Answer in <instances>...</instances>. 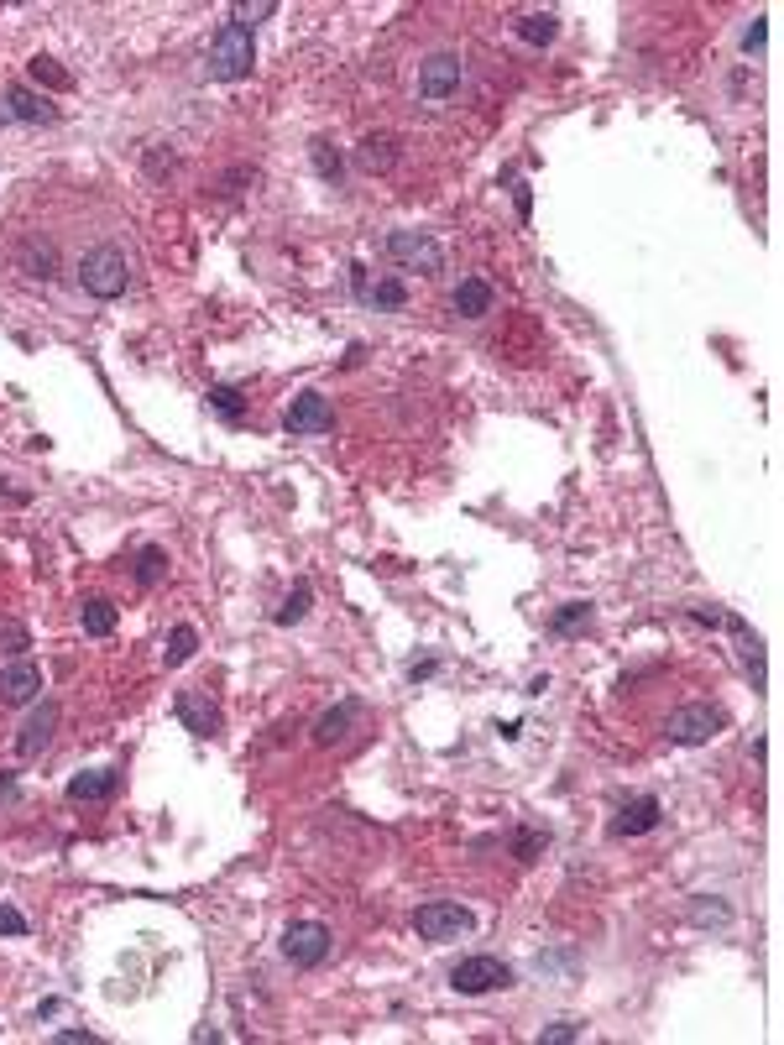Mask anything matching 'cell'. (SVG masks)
Returning <instances> with one entry per match:
<instances>
[{
	"label": "cell",
	"mask_w": 784,
	"mask_h": 1045,
	"mask_svg": "<svg viewBox=\"0 0 784 1045\" xmlns=\"http://www.w3.org/2000/svg\"><path fill=\"white\" fill-rule=\"evenodd\" d=\"M690 920H696V925H717V931H722V925H732V904L717 899V894H701L696 904H690Z\"/></svg>",
	"instance_id": "cell-23"
},
{
	"label": "cell",
	"mask_w": 784,
	"mask_h": 1045,
	"mask_svg": "<svg viewBox=\"0 0 784 1045\" xmlns=\"http://www.w3.org/2000/svg\"><path fill=\"white\" fill-rule=\"evenodd\" d=\"M194 648H199V633H194L189 622H178L173 633H168V648H163V659L178 669V664H189V659H194Z\"/></svg>",
	"instance_id": "cell-22"
},
{
	"label": "cell",
	"mask_w": 784,
	"mask_h": 1045,
	"mask_svg": "<svg viewBox=\"0 0 784 1045\" xmlns=\"http://www.w3.org/2000/svg\"><path fill=\"white\" fill-rule=\"evenodd\" d=\"M79 288L89 293V298H121L126 288H131V262H126V251L121 246H110V241H100V246H89L84 257H79Z\"/></svg>",
	"instance_id": "cell-1"
},
{
	"label": "cell",
	"mask_w": 784,
	"mask_h": 1045,
	"mask_svg": "<svg viewBox=\"0 0 784 1045\" xmlns=\"http://www.w3.org/2000/svg\"><path fill=\"white\" fill-rule=\"evenodd\" d=\"M309 157H314V173L340 189V178H345V157H340L330 142H314V147H309Z\"/></svg>",
	"instance_id": "cell-24"
},
{
	"label": "cell",
	"mask_w": 784,
	"mask_h": 1045,
	"mask_svg": "<svg viewBox=\"0 0 784 1045\" xmlns=\"http://www.w3.org/2000/svg\"><path fill=\"white\" fill-rule=\"evenodd\" d=\"M659 816H664V805H659L654 795H638V800H628V805L617 810L612 836H643V831H654V826H659Z\"/></svg>",
	"instance_id": "cell-13"
},
{
	"label": "cell",
	"mask_w": 784,
	"mask_h": 1045,
	"mask_svg": "<svg viewBox=\"0 0 784 1045\" xmlns=\"http://www.w3.org/2000/svg\"><path fill=\"white\" fill-rule=\"evenodd\" d=\"M476 925V915L466 910V904H445V899H434L424 904L419 915H413V931H419L424 941H460Z\"/></svg>",
	"instance_id": "cell-5"
},
{
	"label": "cell",
	"mask_w": 784,
	"mask_h": 1045,
	"mask_svg": "<svg viewBox=\"0 0 784 1045\" xmlns=\"http://www.w3.org/2000/svg\"><path fill=\"white\" fill-rule=\"evenodd\" d=\"M460 79H466V63H460V53H429L419 63V95L424 100H450Z\"/></svg>",
	"instance_id": "cell-7"
},
{
	"label": "cell",
	"mask_w": 784,
	"mask_h": 1045,
	"mask_svg": "<svg viewBox=\"0 0 784 1045\" xmlns=\"http://www.w3.org/2000/svg\"><path fill=\"white\" fill-rule=\"evenodd\" d=\"M163 575H168V554L157 544H147L142 554H136V586H157Z\"/></svg>",
	"instance_id": "cell-25"
},
{
	"label": "cell",
	"mask_w": 784,
	"mask_h": 1045,
	"mask_svg": "<svg viewBox=\"0 0 784 1045\" xmlns=\"http://www.w3.org/2000/svg\"><path fill=\"white\" fill-rule=\"evenodd\" d=\"M115 789H121V774H115V769H95V774L68 779V800H110Z\"/></svg>",
	"instance_id": "cell-17"
},
{
	"label": "cell",
	"mask_w": 784,
	"mask_h": 1045,
	"mask_svg": "<svg viewBox=\"0 0 784 1045\" xmlns=\"http://www.w3.org/2000/svg\"><path fill=\"white\" fill-rule=\"evenodd\" d=\"M586 622H591V607H586V601H565V607L555 612V622H549V627H555L560 638H570V633H581Z\"/></svg>",
	"instance_id": "cell-26"
},
{
	"label": "cell",
	"mask_w": 784,
	"mask_h": 1045,
	"mask_svg": "<svg viewBox=\"0 0 784 1045\" xmlns=\"http://www.w3.org/2000/svg\"><path fill=\"white\" fill-rule=\"evenodd\" d=\"M539 1040H544V1045H570V1040H581V1025H570V1019H560V1025H549Z\"/></svg>",
	"instance_id": "cell-34"
},
{
	"label": "cell",
	"mask_w": 784,
	"mask_h": 1045,
	"mask_svg": "<svg viewBox=\"0 0 784 1045\" xmlns=\"http://www.w3.org/2000/svg\"><path fill=\"white\" fill-rule=\"evenodd\" d=\"M382 251L398 267H408V272H424V277L445 272V251H440L434 236H424V230H392V236L382 241Z\"/></svg>",
	"instance_id": "cell-3"
},
{
	"label": "cell",
	"mask_w": 784,
	"mask_h": 1045,
	"mask_svg": "<svg viewBox=\"0 0 784 1045\" xmlns=\"http://www.w3.org/2000/svg\"><path fill=\"white\" fill-rule=\"evenodd\" d=\"M507 983H513V967H507L502 957H466V962H455V972H450V988L466 993V998L497 993Z\"/></svg>",
	"instance_id": "cell-4"
},
{
	"label": "cell",
	"mask_w": 784,
	"mask_h": 1045,
	"mask_svg": "<svg viewBox=\"0 0 784 1045\" xmlns=\"http://www.w3.org/2000/svg\"><path fill=\"white\" fill-rule=\"evenodd\" d=\"M251 63H257L251 27H241V21H225V27L215 32V42H210V74L225 79V84H236V79L251 74Z\"/></svg>",
	"instance_id": "cell-2"
},
{
	"label": "cell",
	"mask_w": 784,
	"mask_h": 1045,
	"mask_svg": "<svg viewBox=\"0 0 784 1045\" xmlns=\"http://www.w3.org/2000/svg\"><path fill=\"white\" fill-rule=\"evenodd\" d=\"M492 304H497V293H492L487 277H466V283L455 288V298H450V309H455L460 319H481V314H492Z\"/></svg>",
	"instance_id": "cell-15"
},
{
	"label": "cell",
	"mask_w": 784,
	"mask_h": 1045,
	"mask_svg": "<svg viewBox=\"0 0 784 1045\" xmlns=\"http://www.w3.org/2000/svg\"><path fill=\"white\" fill-rule=\"evenodd\" d=\"M58 1045H100V1035H89V1030H63V1035H53Z\"/></svg>",
	"instance_id": "cell-37"
},
{
	"label": "cell",
	"mask_w": 784,
	"mask_h": 1045,
	"mask_svg": "<svg viewBox=\"0 0 784 1045\" xmlns=\"http://www.w3.org/2000/svg\"><path fill=\"white\" fill-rule=\"evenodd\" d=\"M351 722H356V706H351V701L335 706V711H325V716L314 722V742H319V748H335V742H345Z\"/></svg>",
	"instance_id": "cell-19"
},
{
	"label": "cell",
	"mask_w": 784,
	"mask_h": 1045,
	"mask_svg": "<svg viewBox=\"0 0 784 1045\" xmlns=\"http://www.w3.org/2000/svg\"><path fill=\"white\" fill-rule=\"evenodd\" d=\"M6 115L11 121H27V126H42V121H58V110L42 100V95H32L27 84H11L6 89Z\"/></svg>",
	"instance_id": "cell-14"
},
{
	"label": "cell",
	"mask_w": 784,
	"mask_h": 1045,
	"mask_svg": "<svg viewBox=\"0 0 784 1045\" xmlns=\"http://www.w3.org/2000/svg\"><path fill=\"white\" fill-rule=\"evenodd\" d=\"M262 16H278V0H241V6H236L241 27H246V21H262Z\"/></svg>",
	"instance_id": "cell-32"
},
{
	"label": "cell",
	"mask_w": 784,
	"mask_h": 1045,
	"mask_svg": "<svg viewBox=\"0 0 784 1045\" xmlns=\"http://www.w3.org/2000/svg\"><path fill=\"white\" fill-rule=\"evenodd\" d=\"M0 936H27V915L11 910V904H0Z\"/></svg>",
	"instance_id": "cell-35"
},
{
	"label": "cell",
	"mask_w": 784,
	"mask_h": 1045,
	"mask_svg": "<svg viewBox=\"0 0 784 1045\" xmlns=\"http://www.w3.org/2000/svg\"><path fill=\"white\" fill-rule=\"evenodd\" d=\"M210 408H215V413H225L230 424H236L246 403H241V392H236V387H210Z\"/></svg>",
	"instance_id": "cell-30"
},
{
	"label": "cell",
	"mask_w": 784,
	"mask_h": 1045,
	"mask_svg": "<svg viewBox=\"0 0 784 1045\" xmlns=\"http://www.w3.org/2000/svg\"><path fill=\"white\" fill-rule=\"evenodd\" d=\"M0 643H6L11 654H21V648H27L32 638H27V627H21L16 617H0Z\"/></svg>",
	"instance_id": "cell-31"
},
{
	"label": "cell",
	"mask_w": 784,
	"mask_h": 1045,
	"mask_svg": "<svg viewBox=\"0 0 784 1045\" xmlns=\"http://www.w3.org/2000/svg\"><path fill=\"white\" fill-rule=\"evenodd\" d=\"M0 800H16V774L0 769Z\"/></svg>",
	"instance_id": "cell-38"
},
{
	"label": "cell",
	"mask_w": 784,
	"mask_h": 1045,
	"mask_svg": "<svg viewBox=\"0 0 784 1045\" xmlns=\"http://www.w3.org/2000/svg\"><path fill=\"white\" fill-rule=\"evenodd\" d=\"M53 727H58V706H53V701H42V706L27 716V722H21L16 753H21V758H37V753H42V748H48V742H53Z\"/></svg>",
	"instance_id": "cell-11"
},
{
	"label": "cell",
	"mask_w": 784,
	"mask_h": 1045,
	"mask_svg": "<svg viewBox=\"0 0 784 1045\" xmlns=\"http://www.w3.org/2000/svg\"><path fill=\"white\" fill-rule=\"evenodd\" d=\"M717 732H722V711L717 706L696 701V706H680L670 716V742H685V748H690V742H711Z\"/></svg>",
	"instance_id": "cell-9"
},
{
	"label": "cell",
	"mask_w": 784,
	"mask_h": 1045,
	"mask_svg": "<svg viewBox=\"0 0 784 1045\" xmlns=\"http://www.w3.org/2000/svg\"><path fill=\"white\" fill-rule=\"evenodd\" d=\"M309 601H314V591L309 586H293V596L278 607V627H293V622H304L309 617Z\"/></svg>",
	"instance_id": "cell-28"
},
{
	"label": "cell",
	"mask_w": 784,
	"mask_h": 1045,
	"mask_svg": "<svg viewBox=\"0 0 784 1045\" xmlns=\"http://www.w3.org/2000/svg\"><path fill=\"white\" fill-rule=\"evenodd\" d=\"M79 622H84L89 638H110L115 633V607L105 596H95V601H84V607H79Z\"/></svg>",
	"instance_id": "cell-21"
},
{
	"label": "cell",
	"mask_w": 784,
	"mask_h": 1045,
	"mask_svg": "<svg viewBox=\"0 0 784 1045\" xmlns=\"http://www.w3.org/2000/svg\"><path fill=\"white\" fill-rule=\"evenodd\" d=\"M392 162H398V142H392V136H361L356 168H366V173H387Z\"/></svg>",
	"instance_id": "cell-18"
},
{
	"label": "cell",
	"mask_w": 784,
	"mask_h": 1045,
	"mask_svg": "<svg viewBox=\"0 0 784 1045\" xmlns=\"http://www.w3.org/2000/svg\"><path fill=\"white\" fill-rule=\"evenodd\" d=\"M283 429L288 434H330L335 429V408L330 398H319V392H298L283 413Z\"/></svg>",
	"instance_id": "cell-8"
},
{
	"label": "cell",
	"mask_w": 784,
	"mask_h": 1045,
	"mask_svg": "<svg viewBox=\"0 0 784 1045\" xmlns=\"http://www.w3.org/2000/svg\"><path fill=\"white\" fill-rule=\"evenodd\" d=\"M27 68H32V79H37V84H48V89H74V79H68L53 58H32Z\"/></svg>",
	"instance_id": "cell-29"
},
{
	"label": "cell",
	"mask_w": 784,
	"mask_h": 1045,
	"mask_svg": "<svg viewBox=\"0 0 784 1045\" xmlns=\"http://www.w3.org/2000/svg\"><path fill=\"white\" fill-rule=\"evenodd\" d=\"M173 711H178V722L189 727L194 737H215V732H220V711H215L210 701H204L199 690H178Z\"/></svg>",
	"instance_id": "cell-12"
},
{
	"label": "cell",
	"mask_w": 784,
	"mask_h": 1045,
	"mask_svg": "<svg viewBox=\"0 0 784 1045\" xmlns=\"http://www.w3.org/2000/svg\"><path fill=\"white\" fill-rule=\"evenodd\" d=\"M37 695H42V669L32 659H16L0 669V701L6 706H32Z\"/></svg>",
	"instance_id": "cell-10"
},
{
	"label": "cell",
	"mask_w": 784,
	"mask_h": 1045,
	"mask_svg": "<svg viewBox=\"0 0 784 1045\" xmlns=\"http://www.w3.org/2000/svg\"><path fill=\"white\" fill-rule=\"evenodd\" d=\"M21 272L48 283V277H58V251L48 241H27V246H21Z\"/></svg>",
	"instance_id": "cell-20"
},
{
	"label": "cell",
	"mask_w": 784,
	"mask_h": 1045,
	"mask_svg": "<svg viewBox=\"0 0 784 1045\" xmlns=\"http://www.w3.org/2000/svg\"><path fill=\"white\" fill-rule=\"evenodd\" d=\"M764 37H769V27H764V21H753V27L743 32V53H758V48H764Z\"/></svg>",
	"instance_id": "cell-36"
},
{
	"label": "cell",
	"mask_w": 784,
	"mask_h": 1045,
	"mask_svg": "<svg viewBox=\"0 0 784 1045\" xmlns=\"http://www.w3.org/2000/svg\"><path fill=\"white\" fill-rule=\"evenodd\" d=\"M366 304H377V309H403V304H408V288L398 283V277H382L377 288H366Z\"/></svg>",
	"instance_id": "cell-27"
},
{
	"label": "cell",
	"mask_w": 784,
	"mask_h": 1045,
	"mask_svg": "<svg viewBox=\"0 0 784 1045\" xmlns=\"http://www.w3.org/2000/svg\"><path fill=\"white\" fill-rule=\"evenodd\" d=\"M330 946H335V936H330V925H319V920H298L283 931V957L293 967H319L330 957Z\"/></svg>",
	"instance_id": "cell-6"
},
{
	"label": "cell",
	"mask_w": 784,
	"mask_h": 1045,
	"mask_svg": "<svg viewBox=\"0 0 784 1045\" xmlns=\"http://www.w3.org/2000/svg\"><path fill=\"white\" fill-rule=\"evenodd\" d=\"M513 27H518V37L528 42V48H549V42L560 37V16L555 11H523Z\"/></svg>",
	"instance_id": "cell-16"
},
{
	"label": "cell",
	"mask_w": 784,
	"mask_h": 1045,
	"mask_svg": "<svg viewBox=\"0 0 784 1045\" xmlns=\"http://www.w3.org/2000/svg\"><path fill=\"white\" fill-rule=\"evenodd\" d=\"M544 842H549V836H539V831H518V836H513V852L523 857V863H534V852H539Z\"/></svg>",
	"instance_id": "cell-33"
}]
</instances>
